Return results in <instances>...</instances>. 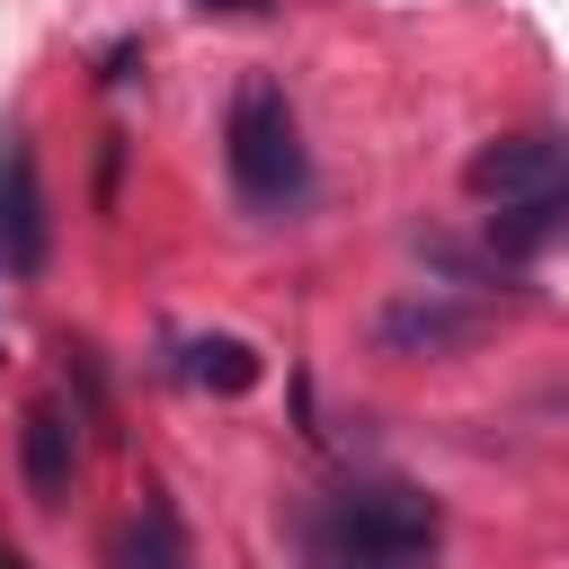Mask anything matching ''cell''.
Returning a JSON list of instances; mask_svg holds the SVG:
<instances>
[{
  "label": "cell",
  "mask_w": 569,
  "mask_h": 569,
  "mask_svg": "<svg viewBox=\"0 0 569 569\" xmlns=\"http://www.w3.org/2000/svg\"><path fill=\"white\" fill-rule=\"evenodd\" d=\"M480 338H489V311H480V302H453V293H436V284L391 293V302L373 311V347H382V356H400V365H427V356H471Z\"/></svg>",
  "instance_id": "obj_3"
},
{
  "label": "cell",
  "mask_w": 569,
  "mask_h": 569,
  "mask_svg": "<svg viewBox=\"0 0 569 569\" xmlns=\"http://www.w3.org/2000/svg\"><path fill=\"white\" fill-rule=\"evenodd\" d=\"M178 356H187V382H204V391H222V400H240V391L267 373V365H258V347H249V338H231V329H213V338H187Z\"/></svg>",
  "instance_id": "obj_7"
},
{
  "label": "cell",
  "mask_w": 569,
  "mask_h": 569,
  "mask_svg": "<svg viewBox=\"0 0 569 569\" xmlns=\"http://www.w3.org/2000/svg\"><path fill=\"white\" fill-rule=\"evenodd\" d=\"M44 258H53L44 178H36L27 133H9V142H0V267H9V276H44Z\"/></svg>",
  "instance_id": "obj_5"
},
{
  "label": "cell",
  "mask_w": 569,
  "mask_h": 569,
  "mask_svg": "<svg viewBox=\"0 0 569 569\" xmlns=\"http://www.w3.org/2000/svg\"><path fill=\"white\" fill-rule=\"evenodd\" d=\"M196 9H276V0H196Z\"/></svg>",
  "instance_id": "obj_10"
},
{
  "label": "cell",
  "mask_w": 569,
  "mask_h": 569,
  "mask_svg": "<svg viewBox=\"0 0 569 569\" xmlns=\"http://www.w3.org/2000/svg\"><path fill=\"white\" fill-rule=\"evenodd\" d=\"M445 542V507L409 480H365L311 516V560L320 569H418Z\"/></svg>",
  "instance_id": "obj_1"
},
{
  "label": "cell",
  "mask_w": 569,
  "mask_h": 569,
  "mask_svg": "<svg viewBox=\"0 0 569 569\" xmlns=\"http://www.w3.org/2000/svg\"><path fill=\"white\" fill-rule=\"evenodd\" d=\"M107 569H187V551H178V516H169V507H142V516L107 542Z\"/></svg>",
  "instance_id": "obj_8"
},
{
  "label": "cell",
  "mask_w": 569,
  "mask_h": 569,
  "mask_svg": "<svg viewBox=\"0 0 569 569\" xmlns=\"http://www.w3.org/2000/svg\"><path fill=\"white\" fill-rule=\"evenodd\" d=\"M0 569H27V560H18V551H9V542H0Z\"/></svg>",
  "instance_id": "obj_11"
},
{
  "label": "cell",
  "mask_w": 569,
  "mask_h": 569,
  "mask_svg": "<svg viewBox=\"0 0 569 569\" xmlns=\"http://www.w3.org/2000/svg\"><path fill=\"white\" fill-rule=\"evenodd\" d=\"M462 187L480 204H542V196H569V133H498L462 160Z\"/></svg>",
  "instance_id": "obj_4"
},
{
  "label": "cell",
  "mask_w": 569,
  "mask_h": 569,
  "mask_svg": "<svg viewBox=\"0 0 569 569\" xmlns=\"http://www.w3.org/2000/svg\"><path fill=\"white\" fill-rule=\"evenodd\" d=\"M18 471H27V498H36V507H62V498H71L80 436H71V418H62L53 400H36V409L18 418Z\"/></svg>",
  "instance_id": "obj_6"
},
{
  "label": "cell",
  "mask_w": 569,
  "mask_h": 569,
  "mask_svg": "<svg viewBox=\"0 0 569 569\" xmlns=\"http://www.w3.org/2000/svg\"><path fill=\"white\" fill-rule=\"evenodd\" d=\"M569 231V196H542V204H507V213H489V240L507 249V258H533V249H551Z\"/></svg>",
  "instance_id": "obj_9"
},
{
  "label": "cell",
  "mask_w": 569,
  "mask_h": 569,
  "mask_svg": "<svg viewBox=\"0 0 569 569\" xmlns=\"http://www.w3.org/2000/svg\"><path fill=\"white\" fill-rule=\"evenodd\" d=\"M222 160H231V187L249 213H284L302 204L311 187V160H302V124H293V98L276 80H240L231 116H222Z\"/></svg>",
  "instance_id": "obj_2"
}]
</instances>
